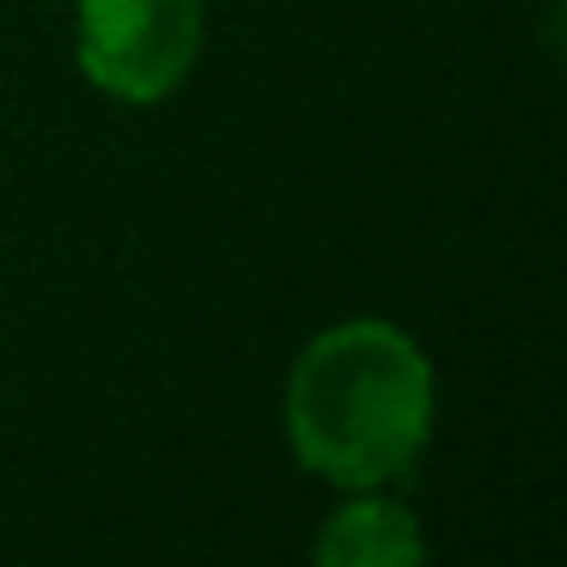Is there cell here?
Here are the masks:
<instances>
[{"mask_svg": "<svg viewBox=\"0 0 567 567\" xmlns=\"http://www.w3.org/2000/svg\"><path fill=\"white\" fill-rule=\"evenodd\" d=\"M80 68L123 104H159L202 50V0H80Z\"/></svg>", "mask_w": 567, "mask_h": 567, "instance_id": "obj_2", "label": "cell"}, {"mask_svg": "<svg viewBox=\"0 0 567 567\" xmlns=\"http://www.w3.org/2000/svg\"><path fill=\"white\" fill-rule=\"evenodd\" d=\"M433 433V367L396 323L354 318L311 336L287 372V440L311 476L379 488Z\"/></svg>", "mask_w": 567, "mask_h": 567, "instance_id": "obj_1", "label": "cell"}, {"mask_svg": "<svg viewBox=\"0 0 567 567\" xmlns=\"http://www.w3.org/2000/svg\"><path fill=\"white\" fill-rule=\"evenodd\" d=\"M311 567H427V543L403 501L360 488V501H342L323 518Z\"/></svg>", "mask_w": 567, "mask_h": 567, "instance_id": "obj_3", "label": "cell"}]
</instances>
